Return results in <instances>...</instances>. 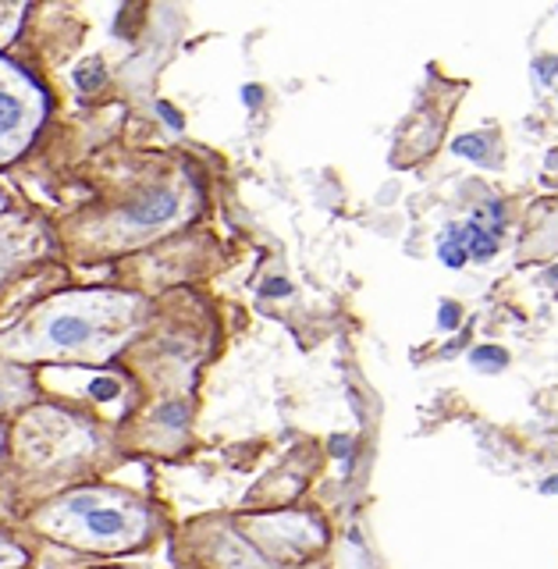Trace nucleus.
<instances>
[{"label":"nucleus","mask_w":558,"mask_h":569,"mask_svg":"<svg viewBox=\"0 0 558 569\" xmlns=\"http://www.w3.org/2000/svg\"><path fill=\"white\" fill-rule=\"evenodd\" d=\"M43 93L14 64L0 61V160L26 150L36 124L43 121Z\"/></svg>","instance_id":"3"},{"label":"nucleus","mask_w":558,"mask_h":569,"mask_svg":"<svg viewBox=\"0 0 558 569\" xmlns=\"http://www.w3.org/2000/svg\"><path fill=\"white\" fill-rule=\"evenodd\" d=\"M32 242H29V236L26 231H14V224H8V228H0V278L8 274V267L26 253Z\"/></svg>","instance_id":"5"},{"label":"nucleus","mask_w":558,"mask_h":569,"mask_svg":"<svg viewBox=\"0 0 558 569\" xmlns=\"http://www.w3.org/2000/svg\"><path fill=\"white\" fill-rule=\"evenodd\" d=\"M474 360H477V363H488V360H491L495 367H501V363H506V352H484V349H480V352L474 356Z\"/></svg>","instance_id":"12"},{"label":"nucleus","mask_w":558,"mask_h":569,"mask_svg":"<svg viewBox=\"0 0 558 569\" xmlns=\"http://www.w3.org/2000/svg\"><path fill=\"white\" fill-rule=\"evenodd\" d=\"M26 562V556H22V548L18 545H11V541H4L0 538V569H18Z\"/></svg>","instance_id":"10"},{"label":"nucleus","mask_w":558,"mask_h":569,"mask_svg":"<svg viewBox=\"0 0 558 569\" xmlns=\"http://www.w3.org/2000/svg\"><path fill=\"white\" fill-rule=\"evenodd\" d=\"M86 391L93 396L97 402H114L118 396H121V385L114 381V378H107V373H100V378H93L86 385Z\"/></svg>","instance_id":"8"},{"label":"nucleus","mask_w":558,"mask_h":569,"mask_svg":"<svg viewBox=\"0 0 558 569\" xmlns=\"http://www.w3.org/2000/svg\"><path fill=\"white\" fill-rule=\"evenodd\" d=\"M267 296H285L288 292V284L285 281H267V289H263Z\"/></svg>","instance_id":"13"},{"label":"nucleus","mask_w":558,"mask_h":569,"mask_svg":"<svg viewBox=\"0 0 558 569\" xmlns=\"http://www.w3.org/2000/svg\"><path fill=\"white\" fill-rule=\"evenodd\" d=\"M18 22H22V8L0 4V47H4V43L11 40V36H14Z\"/></svg>","instance_id":"9"},{"label":"nucleus","mask_w":558,"mask_h":569,"mask_svg":"<svg viewBox=\"0 0 558 569\" xmlns=\"http://www.w3.org/2000/svg\"><path fill=\"white\" fill-rule=\"evenodd\" d=\"M40 527L82 548H129L147 533V512L114 491H79L40 516Z\"/></svg>","instance_id":"2"},{"label":"nucleus","mask_w":558,"mask_h":569,"mask_svg":"<svg viewBox=\"0 0 558 569\" xmlns=\"http://www.w3.org/2000/svg\"><path fill=\"white\" fill-rule=\"evenodd\" d=\"M76 79H79V86H82V89H89L93 82H103V68H100V64L79 68V71H76Z\"/></svg>","instance_id":"11"},{"label":"nucleus","mask_w":558,"mask_h":569,"mask_svg":"<svg viewBox=\"0 0 558 569\" xmlns=\"http://www.w3.org/2000/svg\"><path fill=\"white\" fill-rule=\"evenodd\" d=\"M466 239H470V253L477 257V260H488L495 249H498V242H495V236H488L484 228H477V224H470V231H466Z\"/></svg>","instance_id":"7"},{"label":"nucleus","mask_w":558,"mask_h":569,"mask_svg":"<svg viewBox=\"0 0 558 569\" xmlns=\"http://www.w3.org/2000/svg\"><path fill=\"white\" fill-rule=\"evenodd\" d=\"M136 325V299L114 292H76L47 302L22 328L4 338V349L22 360L40 356H79L103 360Z\"/></svg>","instance_id":"1"},{"label":"nucleus","mask_w":558,"mask_h":569,"mask_svg":"<svg viewBox=\"0 0 558 569\" xmlns=\"http://www.w3.org/2000/svg\"><path fill=\"white\" fill-rule=\"evenodd\" d=\"M178 210H182V196L175 189H153L124 213H118V218L107 224V231H118V239L136 242V239H147L150 231L171 224L178 218Z\"/></svg>","instance_id":"4"},{"label":"nucleus","mask_w":558,"mask_h":569,"mask_svg":"<svg viewBox=\"0 0 558 569\" xmlns=\"http://www.w3.org/2000/svg\"><path fill=\"white\" fill-rule=\"evenodd\" d=\"M18 396H26V378L18 370L0 367V409H4L8 402H14Z\"/></svg>","instance_id":"6"}]
</instances>
